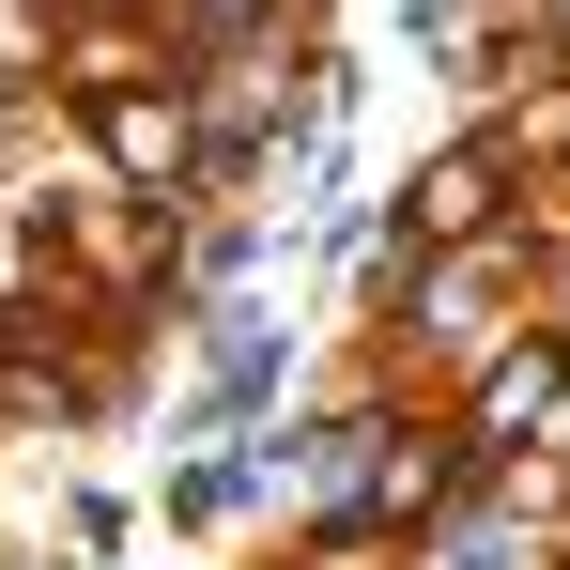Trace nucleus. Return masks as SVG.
Returning a JSON list of instances; mask_svg holds the SVG:
<instances>
[{
  "label": "nucleus",
  "mask_w": 570,
  "mask_h": 570,
  "mask_svg": "<svg viewBox=\"0 0 570 570\" xmlns=\"http://www.w3.org/2000/svg\"><path fill=\"white\" fill-rule=\"evenodd\" d=\"M108 155H124V170H186V108H139V94H108Z\"/></svg>",
  "instance_id": "f257e3e1"
},
{
  "label": "nucleus",
  "mask_w": 570,
  "mask_h": 570,
  "mask_svg": "<svg viewBox=\"0 0 570 570\" xmlns=\"http://www.w3.org/2000/svg\"><path fill=\"white\" fill-rule=\"evenodd\" d=\"M493 216V155H448L432 186H416V232H478Z\"/></svg>",
  "instance_id": "f03ea898"
},
{
  "label": "nucleus",
  "mask_w": 570,
  "mask_h": 570,
  "mask_svg": "<svg viewBox=\"0 0 570 570\" xmlns=\"http://www.w3.org/2000/svg\"><path fill=\"white\" fill-rule=\"evenodd\" d=\"M540 401H556V340H540V355H509V371H493V401H478V416H493V432H509V416H540Z\"/></svg>",
  "instance_id": "7ed1b4c3"
}]
</instances>
